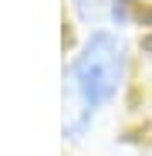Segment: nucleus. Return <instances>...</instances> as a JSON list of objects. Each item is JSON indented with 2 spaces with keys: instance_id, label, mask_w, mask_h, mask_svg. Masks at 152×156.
<instances>
[{
  "instance_id": "3",
  "label": "nucleus",
  "mask_w": 152,
  "mask_h": 156,
  "mask_svg": "<svg viewBox=\"0 0 152 156\" xmlns=\"http://www.w3.org/2000/svg\"><path fill=\"white\" fill-rule=\"evenodd\" d=\"M149 61H152V41H149Z\"/></svg>"
},
{
  "instance_id": "1",
  "label": "nucleus",
  "mask_w": 152,
  "mask_h": 156,
  "mask_svg": "<svg viewBox=\"0 0 152 156\" xmlns=\"http://www.w3.org/2000/svg\"><path fill=\"white\" fill-rule=\"evenodd\" d=\"M125 41L112 31H91L81 44V51L68 65V88L81 98L88 112L108 105L118 95L125 78Z\"/></svg>"
},
{
  "instance_id": "2",
  "label": "nucleus",
  "mask_w": 152,
  "mask_h": 156,
  "mask_svg": "<svg viewBox=\"0 0 152 156\" xmlns=\"http://www.w3.org/2000/svg\"><path fill=\"white\" fill-rule=\"evenodd\" d=\"M78 20L85 24H101V20H112L115 27H125L132 20V7L129 0H71Z\"/></svg>"
}]
</instances>
